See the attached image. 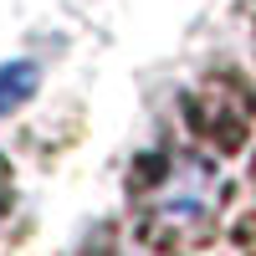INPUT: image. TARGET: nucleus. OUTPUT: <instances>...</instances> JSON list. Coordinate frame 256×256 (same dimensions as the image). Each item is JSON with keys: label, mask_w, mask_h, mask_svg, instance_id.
Wrapping results in <instances>:
<instances>
[{"label": "nucleus", "mask_w": 256, "mask_h": 256, "mask_svg": "<svg viewBox=\"0 0 256 256\" xmlns=\"http://www.w3.org/2000/svg\"><path fill=\"white\" fill-rule=\"evenodd\" d=\"M36 88V67L31 62H10V67H0V113L10 108V102H20Z\"/></svg>", "instance_id": "obj_1"}]
</instances>
